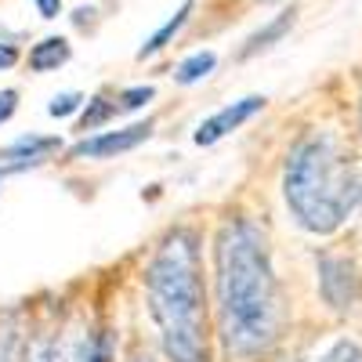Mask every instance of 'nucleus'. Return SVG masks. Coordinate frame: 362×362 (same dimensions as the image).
<instances>
[{
    "label": "nucleus",
    "mask_w": 362,
    "mask_h": 362,
    "mask_svg": "<svg viewBox=\"0 0 362 362\" xmlns=\"http://www.w3.org/2000/svg\"><path fill=\"white\" fill-rule=\"evenodd\" d=\"M214 290L225 351L235 362H261L283 337V293L264 232L232 214L214 239Z\"/></svg>",
    "instance_id": "f257e3e1"
},
{
    "label": "nucleus",
    "mask_w": 362,
    "mask_h": 362,
    "mask_svg": "<svg viewBox=\"0 0 362 362\" xmlns=\"http://www.w3.org/2000/svg\"><path fill=\"white\" fill-rule=\"evenodd\" d=\"M145 300L170 362H210L203 264L192 228H174L160 239L145 268Z\"/></svg>",
    "instance_id": "f03ea898"
},
{
    "label": "nucleus",
    "mask_w": 362,
    "mask_h": 362,
    "mask_svg": "<svg viewBox=\"0 0 362 362\" xmlns=\"http://www.w3.org/2000/svg\"><path fill=\"white\" fill-rule=\"evenodd\" d=\"M283 199L312 235H334L362 206V167L334 131H308L283 167Z\"/></svg>",
    "instance_id": "7ed1b4c3"
},
{
    "label": "nucleus",
    "mask_w": 362,
    "mask_h": 362,
    "mask_svg": "<svg viewBox=\"0 0 362 362\" xmlns=\"http://www.w3.org/2000/svg\"><path fill=\"white\" fill-rule=\"evenodd\" d=\"M358 290H362L358 268L348 257H334V254L319 257V293H322V300L334 312L355 308L358 305Z\"/></svg>",
    "instance_id": "20e7f679"
},
{
    "label": "nucleus",
    "mask_w": 362,
    "mask_h": 362,
    "mask_svg": "<svg viewBox=\"0 0 362 362\" xmlns=\"http://www.w3.org/2000/svg\"><path fill=\"white\" fill-rule=\"evenodd\" d=\"M109 337L102 329H90L87 322H69L62 337L51 341V362H105Z\"/></svg>",
    "instance_id": "39448f33"
},
{
    "label": "nucleus",
    "mask_w": 362,
    "mask_h": 362,
    "mask_svg": "<svg viewBox=\"0 0 362 362\" xmlns=\"http://www.w3.org/2000/svg\"><path fill=\"white\" fill-rule=\"evenodd\" d=\"M153 119H145V124H131L124 131H102L95 138H83L80 145H73V160H109V156H119V153H131L138 148L141 141L153 138Z\"/></svg>",
    "instance_id": "423d86ee"
},
{
    "label": "nucleus",
    "mask_w": 362,
    "mask_h": 362,
    "mask_svg": "<svg viewBox=\"0 0 362 362\" xmlns=\"http://www.w3.org/2000/svg\"><path fill=\"white\" fill-rule=\"evenodd\" d=\"M264 95H247V98H239V102H232V105H225V109H218L214 116H206L203 124L196 127V134H192V141L196 145H218L225 134H232V131H239L247 124V119H254L261 109H264Z\"/></svg>",
    "instance_id": "0eeeda50"
},
{
    "label": "nucleus",
    "mask_w": 362,
    "mask_h": 362,
    "mask_svg": "<svg viewBox=\"0 0 362 362\" xmlns=\"http://www.w3.org/2000/svg\"><path fill=\"white\" fill-rule=\"evenodd\" d=\"M58 148H62V141L51 138V134H22L0 153V160L8 163V170H22V167L44 163L51 153H58Z\"/></svg>",
    "instance_id": "6e6552de"
},
{
    "label": "nucleus",
    "mask_w": 362,
    "mask_h": 362,
    "mask_svg": "<svg viewBox=\"0 0 362 362\" xmlns=\"http://www.w3.org/2000/svg\"><path fill=\"white\" fill-rule=\"evenodd\" d=\"M293 22H297V8H283L272 22H264L257 33H250L247 37V44L239 47V58H254V54H261V51H268L272 44H279L290 29H293Z\"/></svg>",
    "instance_id": "1a4fd4ad"
},
{
    "label": "nucleus",
    "mask_w": 362,
    "mask_h": 362,
    "mask_svg": "<svg viewBox=\"0 0 362 362\" xmlns=\"http://www.w3.org/2000/svg\"><path fill=\"white\" fill-rule=\"evenodd\" d=\"M69 40L66 37H44L40 44H33V51H29V69L33 73H51L58 66H66L69 62Z\"/></svg>",
    "instance_id": "9d476101"
},
{
    "label": "nucleus",
    "mask_w": 362,
    "mask_h": 362,
    "mask_svg": "<svg viewBox=\"0 0 362 362\" xmlns=\"http://www.w3.org/2000/svg\"><path fill=\"white\" fill-rule=\"evenodd\" d=\"M192 8H196L192 0H185V4H181V8H177V11H174V15H170V18H167V22L156 29V33H153V37H148V40L138 47V58H141V62H145V58H153V54H160V51H163V47H167V44H170V40L181 33V29H185V22H189Z\"/></svg>",
    "instance_id": "9b49d317"
},
{
    "label": "nucleus",
    "mask_w": 362,
    "mask_h": 362,
    "mask_svg": "<svg viewBox=\"0 0 362 362\" xmlns=\"http://www.w3.org/2000/svg\"><path fill=\"white\" fill-rule=\"evenodd\" d=\"M25 344H22V319L18 312L0 315V362H22Z\"/></svg>",
    "instance_id": "f8f14e48"
},
{
    "label": "nucleus",
    "mask_w": 362,
    "mask_h": 362,
    "mask_svg": "<svg viewBox=\"0 0 362 362\" xmlns=\"http://www.w3.org/2000/svg\"><path fill=\"white\" fill-rule=\"evenodd\" d=\"M214 66H218V54L214 51H196V54H189V58H181V62H177L174 80L192 87V83H199V80H206L210 73H214Z\"/></svg>",
    "instance_id": "ddd939ff"
},
{
    "label": "nucleus",
    "mask_w": 362,
    "mask_h": 362,
    "mask_svg": "<svg viewBox=\"0 0 362 362\" xmlns=\"http://www.w3.org/2000/svg\"><path fill=\"white\" fill-rule=\"evenodd\" d=\"M119 109H116V102H109V98H102V95H95V98H87V105H83V112H80V124H76V131H98L102 124H109V119L116 116Z\"/></svg>",
    "instance_id": "4468645a"
},
{
    "label": "nucleus",
    "mask_w": 362,
    "mask_h": 362,
    "mask_svg": "<svg viewBox=\"0 0 362 362\" xmlns=\"http://www.w3.org/2000/svg\"><path fill=\"white\" fill-rule=\"evenodd\" d=\"M319 362H362V344L351 341V337H337V341L326 344Z\"/></svg>",
    "instance_id": "2eb2a0df"
},
{
    "label": "nucleus",
    "mask_w": 362,
    "mask_h": 362,
    "mask_svg": "<svg viewBox=\"0 0 362 362\" xmlns=\"http://www.w3.org/2000/svg\"><path fill=\"white\" fill-rule=\"evenodd\" d=\"M156 98V87H148V83H138V87H124L116 95V109L119 112H134V109H141L145 102H153Z\"/></svg>",
    "instance_id": "dca6fc26"
},
{
    "label": "nucleus",
    "mask_w": 362,
    "mask_h": 362,
    "mask_svg": "<svg viewBox=\"0 0 362 362\" xmlns=\"http://www.w3.org/2000/svg\"><path fill=\"white\" fill-rule=\"evenodd\" d=\"M83 102H87V98L80 95V90H62V95H54V98H51L47 112H51L54 119H66V116H73Z\"/></svg>",
    "instance_id": "f3484780"
},
{
    "label": "nucleus",
    "mask_w": 362,
    "mask_h": 362,
    "mask_svg": "<svg viewBox=\"0 0 362 362\" xmlns=\"http://www.w3.org/2000/svg\"><path fill=\"white\" fill-rule=\"evenodd\" d=\"M15 109H18V90L15 87L0 90V124H8V119L15 116Z\"/></svg>",
    "instance_id": "a211bd4d"
},
{
    "label": "nucleus",
    "mask_w": 362,
    "mask_h": 362,
    "mask_svg": "<svg viewBox=\"0 0 362 362\" xmlns=\"http://www.w3.org/2000/svg\"><path fill=\"white\" fill-rule=\"evenodd\" d=\"M22 362H51V341H33L25 348Z\"/></svg>",
    "instance_id": "6ab92c4d"
},
{
    "label": "nucleus",
    "mask_w": 362,
    "mask_h": 362,
    "mask_svg": "<svg viewBox=\"0 0 362 362\" xmlns=\"http://www.w3.org/2000/svg\"><path fill=\"white\" fill-rule=\"evenodd\" d=\"M33 4H37L40 18H58L62 15V0H33Z\"/></svg>",
    "instance_id": "aec40b11"
},
{
    "label": "nucleus",
    "mask_w": 362,
    "mask_h": 362,
    "mask_svg": "<svg viewBox=\"0 0 362 362\" xmlns=\"http://www.w3.org/2000/svg\"><path fill=\"white\" fill-rule=\"evenodd\" d=\"M15 62H18V47L15 44H0V73L11 69Z\"/></svg>",
    "instance_id": "412c9836"
},
{
    "label": "nucleus",
    "mask_w": 362,
    "mask_h": 362,
    "mask_svg": "<svg viewBox=\"0 0 362 362\" xmlns=\"http://www.w3.org/2000/svg\"><path fill=\"white\" fill-rule=\"evenodd\" d=\"M131 362H153V358H148L145 351H138V355H131Z\"/></svg>",
    "instance_id": "4be33fe9"
},
{
    "label": "nucleus",
    "mask_w": 362,
    "mask_h": 362,
    "mask_svg": "<svg viewBox=\"0 0 362 362\" xmlns=\"http://www.w3.org/2000/svg\"><path fill=\"white\" fill-rule=\"evenodd\" d=\"M286 362H300V358H286Z\"/></svg>",
    "instance_id": "5701e85b"
},
{
    "label": "nucleus",
    "mask_w": 362,
    "mask_h": 362,
    "mask_svg": "<svg viewBox=\"0 0 362 362\" xmlns=\"http://www.w3.org/2000/svg\"><path fill=\"white\" fill-rule=\"evenodd\" d=\"M257 4H268V0H257Z\"/></svg>",
    "instance_id": "b1692460"
},
{
    "label": "nucleus",
    "mask_w": 362,
    "mask_h": 362,
    "mask_svg": "<svg viewBox=\"0 0 362 362\" xmlns=\"http://www.w3.org/2000/svg\"><path fill=\"white\" fill-rule=\"evenodd\" d=\"M358 119H362V112H358Z\"/></svg>",
    "instance_id": "393cba45"
}]
</instances>
